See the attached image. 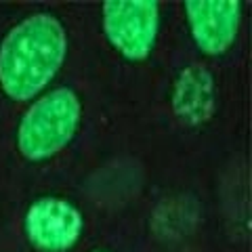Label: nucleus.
I'll use <instances>...</instances> for the list:
<instances>
[{"label": "nucleus", "instance_id": "obj_1", "mask_svg": "<svg viewBox=\"0 0 252 252\" xmlns=\"http://www.w3.org/2000/svg\"><path fill=\"white\" fill-rule=\"evenodd\" d=\"M67 57V32L53 13H32L0 42V91L30 103L51 89Z\"/></svg>", "mask_w": 252, "mask_h": 252}, {"label": "nucleus", "instance_id": "obj_2", "mask_svg": "<svg viewBox=\"0 0 252 252\" xmlns=\"http://www.w3.org/2000/svg\"><path fill=\"white\" fill-rule=\"evenodd\" d=\"M82 122V101L69 86H55L32 99L17 124V152L30 162H46L74 141Z\"/></svg>", "mask_w": 252, "mask_h": 252}, {"label": "nucleus", "instance_id": "obj_3", "mask_svg": "<svg viewBox=\"0 0 252 252\" xmlns=\"http://www.w3.org/2000/svg\"><path fill=\"white\" fill-rule=\"evenodd\" d=\"M162 13L152 0H112L101 6V28L120 57L145 61L160 36Z\"/></svg>", "mask_w": 252, "mask_h": 252}, {"label": "nucleus", "instance_id": "obj_4", "mask_svg": "<svg viewBox=\"0 0 252 252\" xmlns=\"http://www.w3.org/2000/svg\"><path fill=\"white\" fill-rule=\"evenodd\" d=\"M84 215L61 195H42L23 215V233L40 252H67L82 238Z\"/></svg>", "mask_w": 252, "mask_h": 252}, {"label": "nucleus", "instance_id": "obj_5", "mask_svg": "<svg viewBox=\"0 0 252 252\" xmlns=\"http://www.w3.org/2000/svg\"><path fill=\"white\" fill-rule=\"evenodd\" d=\"M183 13L195 46L208 57L225 55L238 40L244 17L240 0H191Z\"/></svg>", "mask_w": 252, "mask_h": 252}, {"label": "nucleus", "instance_id": "obj_6", "mask_svg": "<svg viewBox=\"0 0 252 252\" xmlns=\"http://www.w3.org/2000/svg\"><path fill=\"white\" fill-rule=\"evenodd\" d=\"M172 112L179 122L202 126L212 120L217 112V82L204 65H187L177 74L170 93Z\"/></svg>", "mask_w": 252, "mask_h": 252}, {"label": "nucleus", "instance_id": "obj_7", "mask_svg": "<svg viewBox=\"0 0 252 252\" xmlns=\"http://www.w3.org/2000/svg\"><path fill=\"white\" fill-rule=\"evenodd\" d=\"M93 252H105V250H93Z\"/></svg>", "mask_w": 252, "mask_h": 252}]
</instances>
